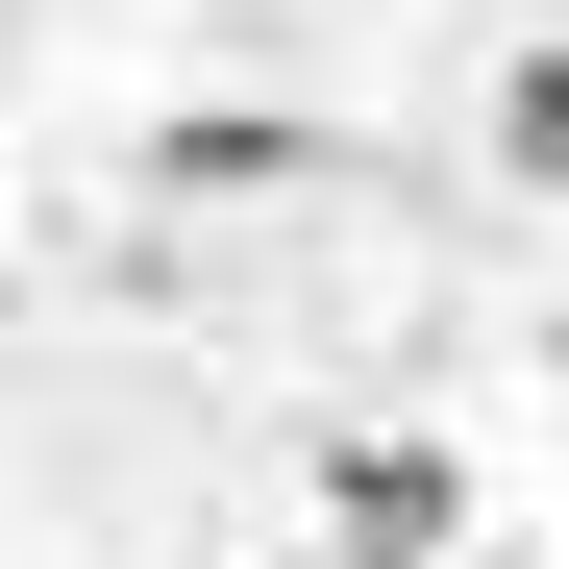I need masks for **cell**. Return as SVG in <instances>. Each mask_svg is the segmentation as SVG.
I'll return each mask as SVG.
<instances>
[{"label":"cell","instance_id":"cell-1","mask_svg":"<svg viewBox=\"0 0 569 569\" xmlns=\"http://www.w3.org/2000/svg\"><path fill=\"white\" fill-rule=\"evenodd\" d=\"M322 520H347L371 569H446V545H470V470H446V446H397V421H371V446H322Z\"/></svg>","mask_w":569,"mask_h":569},{"label":"cell","instance_id":"cell-2","mask_svg":"<svg viewBox=\"0 0 569 569\" xmlns=\"http://www.w3.org/2000/svg\"><path fill=\"white\" fill-rule=\"evenodd\" d=\"M298 173H322L298 100H173V124H149V199H298Z\"/></svg>","mask_w":569,"mask_h":569},{"label":"cell","instance_id":"cell-3","mask_svg":"<svg viewBox=\"0 0 569 569\" xmlns=\"http://www.w3.org/2000/svg\"><path fill=\"white\" fill-rule=\"evenodd\" d=\"M470 149H496L520 199H569V50H520V74H496V124H470Z\"/></svg>","mask_w":569,"mask_h":569},{"label":"cell","instance_id":"cell-4","mask_svg":"<svg viewBox=\"0 0 569 569\" xmlns=\"http://www.w3.org/2000/svg\"><path fill=\"white\" fill-rule=\"evenodd\" d=\"M446 569H520V545H446Z\"/></svg>","mask_w":569,"mask_h":569}]
</instances>
